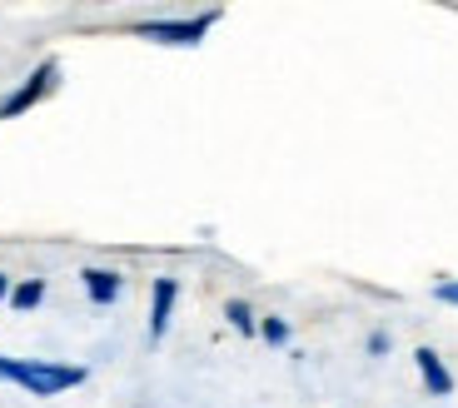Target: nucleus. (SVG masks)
Masks as SVG:
<instances>
[{"label":"nucleus","mask_w":458,"mask_h":408,"mask_svg":"<svg viewBox=\"0 0 458 408\" xmlns=\"http://www.w3.org/2000/svg\"><path fill=\"white\" fill-rule=\"evenodd\" d=\"M225 314H229V324H234L240 334H254V309H250V304H240V299H234Z\"/></svg>","instance_id":"8"},{"label":"nucleus","mask_w":458,"mask_h":408,"mask_svg":"<svg viewBox=\"0 0 458 408\" xmlns=\"http://www.w3.org/2000/svg\"><path fill=\"white\" fill-rule=\"evenodd\" d=\"M174 294H180V284H174V279H155V299H149V339H165Z\"/></svg>","instance_id":"4"},{"label":"nucleus","mask_w":458,"mask_h":408,"mask_svg":"<svg viewBox=\"0 0 458 408\" xmlns=\"http://www.w3.org/2000/svg\"><path fill=\"white\" fill-rule=\"evenodd\" d=\"M40 299H46V279H25V284H15V289H11V304L15 309H35Z\"/></svg>","instance_id":"7"},{"label":"nucleus","mask_w":458,"mask_h":408,"mask_svg":"<svg viewBox=\"0 0 458 408\" xmlns=\"http://www.w3.org/2000/svg\"><path fill=\"white\" fill-rule=\"evenodd\" d=\"M413 363H419V374H424V388L428 394H454V378H448V369H444V359H438L434 349H413Z\"/></svg>","instance_id":"5"},{"label":"nucleus","mask_w":458,"mask_h":408,"mask_svg":"<svg viewBox=\"0 0 458 408\" xmlns=\"http://www.w3.org/2000/svg\"><path fill=\"white\" fill-rule=\"evenodd\" d=\"M0 378H5V384H21L25 394H35V398H55V394H65V388L85 384V369H81V363L5 359V353H0Z\"/></svg>","instance_id":"1"},{"label":"nucleus","mask_w":458,"mask_h":408,"mask_svg":"<svg viewBox=\"0 0 458 408\" xmlns=\"http://www.w3.org/2000/svg\"><path fill=\"white\" fill-rule=\"evenodd\" d=\"M434 294H438V299H444V304H458V279H454V284H438Z\"/></svg>","instance_id":"10"},{"label":"nucleus","mask_w":458,"mask_h":408,"mask_svg":"<svg viewBox=\"0 0 458 408\" xmlns=\"http://www.w3.org/2000/svg\"><path fill=\"white\" fill-rule=\"evenodd\" d=\"M81 279H85V294H90L95 304H114V299H120V274L114 269H85Z\"/></svg>","instance_id":"6"},{"label":"nucleus","mask_w":458,"mask_h":408,"mask_svg":"<svg viewBox=\"0 0 458 408\" xmlns=\"http://www.w3.org/2000/svg\"><path fill=\"white\" fill-rule=\"evenodd\" d=\"M50 85H55V65H50V60H46V65L35 70V75H30V80H25L21 90H15V95H11V100L0 105V120H11V115H21V110H30V105H35V100H46V90H50Z\"/></svg>","instance_id":"3"},{"label":"nucleus","mask_w":458,"mask_h":408,"mask_svg":"<svg viewBox=\"0 0 458 408\" xmlns=\"http://www.w3.org/2000/svg\"><path fill=\"white\" fill-rule=\"evenodd\" d=\"M209 25H215V15H195V21H155V25H140L135 35H145V40H155V46H199Z\"/></svg>","instance_id":"2"},{"label":"nucleus","mask_w":458,"mask_h":408,"mask_svg":"<svg viewBox=\"0 0 458 408\" xmlns=\"http://www.w3.org/2000/svg\"><path fill=\"white\" fill-rule=\"evenodd\" d=\"M0 299H11V279L5 274H0Z\"/></svg>","instance_id":"11"},{"label":"nucleus","mask_w":458,"mask_h":408,"mask_svg":"<svg viewBox=\"0 0 458 408\" xmlns=\"http://www.w3.org/2000/svg\"><path fill=\"white\" fill-rule=\"evenodd\" d=\"M259 334H264L269 344H284V339H289V324H284V319H264Z\"/></svg>","instance_id":"9"}]
</instances>
